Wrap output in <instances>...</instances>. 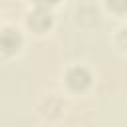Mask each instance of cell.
<instances>
[{
    "label": "cell",
    "mask_w": 127,
    "mask_h": 127,
    "mask_svg": "<svg viewBox=\"0 0 127 127\" xmlns=\"http://www.w3.org/2000/svg\"><path fill=\"white\" fill-rule=\"evenodd\" d=\"M28 26L34 28L36 32H46L52 26V14L46 6H38L30 16H28Z\"/></svg>",
    "instance_id": "cell-1"
},
{
    "label": "cell",
    "mask_w": 127,
    "mask_h": 127,
    "mask_svg": "<svg viewBox=\"0 0 127 127\" xmlns=\"http://www.w3.org/2000/svg\"><path fill=\"white\" fill-rule=\"evenodd\" d=\"M67 85L71 87V89H75V91H79V89H85L89 83H91V75H89V71L85 69V67H81V65H77V67H71L69 71H67Z\"/></svg>",
    "instance_id": "cell-2"
},
{
    "label": "cell",
    "mask_w": 127,
    "mask_h": 127,
    "mask_svg": "<svg viewBox=\"0 0 127 127\" xmlns=\"http://www.w3.org/2000/svg\"><path fill=\"white\" fill-rule=\"evenodd\" d=\"M20 42H22V38H20V34H18L16 30L6 28V30L2 32V52H4V54L16 52L18 46H20Z\"/></svg>",
    "instance_id": "cell-3"
},
{
    "label": "cell",
    "mask_w": 127,
    "mask_h": 127,
    "mask_svg": "<svg viewBox=\"0 0 127 127\" xmlns=\"http://www.w3.org/2000/svg\"><path fill=\"white\" fill-rule=\"evenodd\" d=\"M107 6L115 12H125L127 10V0H107Z\"/></svg>",
    "instance_id": "cell-4"
},
{
    "label": "cell",
    "mask_w": 127,
    "mask_h": 127,
    "mask_svg": "<svg viewBox=\"0 0 127 127\" xmlns=\"http://www.w3.org/2000/svg\"><path fill=\"white\" fill-rule=\"evenodd\" d=\"M36 2H38L40 6H48V4H56L58 0H36Z\"/></svg>",
    "instance_id": "cell-5"
},
{
    "label": "cell",
    "mask_w": 127,
    "mask_h": 127,
    "mask_svg": "<svg viewBox=\"0 0 127 127\" xmlns=\"http://www.w3.org/2000/svg\"><path fill=\"white\" fill-rule=\"evenodd\" d=\"M121 42H123V46L127 48V28H125V30L121 32Z\"/></svg>",
    "instance_id": "cell-6"
}]
</instances>
